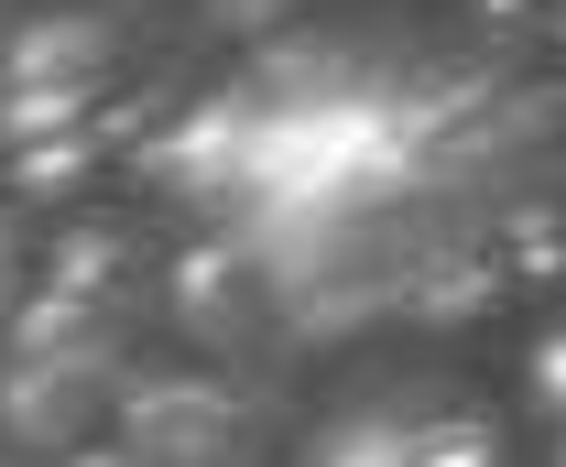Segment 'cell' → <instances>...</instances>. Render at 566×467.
<instances>
[{"mask_svg":"<svg viewBox=\"0 0 566 467\" xmlns=\"http://www.w3.org/2000/svg\"><path fill=\"white\" fill-rule=\"evenodd\" d=\"M436 109L424 98H381V87H327V98H208L175 141H153V174H175L186 197L240 206L273 240H316L359 206H392L415 185Z\"/></svg>","mask_w":566,"mask_h":467,"instance_id":"cell-1","label":"cell"},{"mask_svg":"<svg viewBox=\"0 0 566 467\" xmlns=\"http://www.w3.org/2000/svg\"><path fill=\"white\" fill-rule=\"evenodd\" d=\"M534 392H545V413H566V337L545 348V359H534Z\"/></svg>","mask_w":566,"mask_h":467,"instance_id":"cell-3","label":"cell"},{"mask_svg":"<svg viewBox=\"0 0 566 467\" xmlns=\"http://www.w3.org/2000/svg\"><path fill=\"white\" fill-rule=\"evenodd\" d=\"M229 11H273V0H229Z\"/></svg>","mask_w":566,"mask_h":467,"instance_id":"cell-4","label":"cell"},{"mask_svg":"<svg viewBox=\"0 0 566 467\" xmlns=\"http://www.w3.org/2000/svg\"><path fill=\"white\" fill-rule=\"evenodd\" d=\"M327 467H491V424H381L349 435Z\"/></svg>","mask_w":566,"mask_h":467,"instance_id":"cell-2","label":"cell"},{"mask_svg":"<svg viewBox=\"0 0 566 467\" xmlns=\"http://www.w3.org/2000/svg\"><path fill=\"white\" fill-rule=\"evenodd\" d=\"M0 272H11V251H0Z\"/></svg>","mask_w":566,"mask_h":467,"instance_id":"cell-5","label":"cell"}]
</instances>
